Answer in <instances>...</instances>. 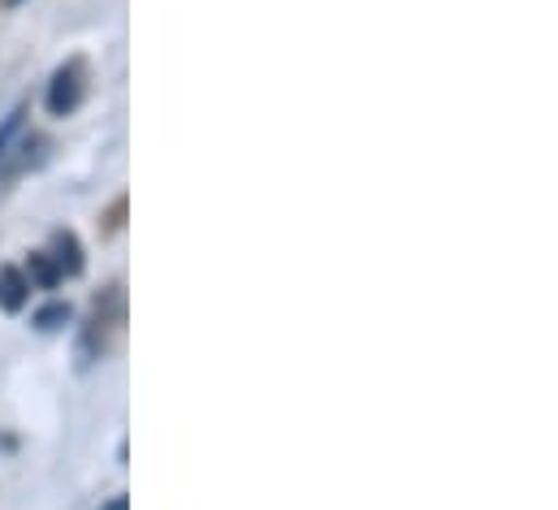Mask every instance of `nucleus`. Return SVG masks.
<instances>
[{
  "label": "nucleus",
  "instance_id": "obj_3",
  "mask_svg": "<svg viewBox=\"0 0 558 510\" xmlns=\"http://www.w3.org/2000/svg\"><path fill=\"white\" fill-rule=\"evenodd\" d=\"M31 303V281L17 264H0V312L4 316H17L22 307Z\"/></svg>",
  "mask_w": 558,
  "mask_h": 510
},
{
  "label": "nucleus",
  "instance_id": "obj_2",
  "mask_svg": "<svg viewBox=\"0 0 558 510\" xmlns=\"http://www.w3.org/2000/svg\"><path fill=\"white\" fill-rule=\"evenodd\" d=\"M48 255H52V264H57L61 277H83V268H87V255H83V243H78L74 230H57Z\"/></svg>",
  "mask_w": 558,
  "mask_h": 510
},
{
  "label": "nucleus",
  "instance_id": "obj_1",
  "mask_svg": "<svg viewBox=\"0 0 558 510\" xmlns=\"http://www.w3.org/2000/svg\"><path fill=\"white\" fill-rule=\"evenodd\" d=\"M83 96H87V65L74 57V61H65V65H57V70H52V78H48V96H44V109H48L52 118H70V113L83 105Z\"/></svg>",
  "mask_w": 558,
  "mask_h": 510
},
{
  "label": "nucleus",
  "instance_id": "obj_5",
  "mask_svg": "<svg viewBox=\"0 0 558 510\" xmlns=\"http://www.w3.org/2000/svg\"><path fill=\"white\" fill-rule=\"evenodd\" d=\"M74 320V307L70 303H44L35 316H31V325L39 329V333H57V329H65Z\"/></svg>",
  "mask_w": 558,
  "mask_h": 510
},
{
  "label": "nucleus",
  "instance_id": "obj_4",
  "mask_svg": "<svg viewBox=\"0 0 558 510\" xmlns=\"http://www.w3.org/2000/svg\"><path fill=\"white\" fill-rule=\"evenodd\" d=\"M26 281H31V290H57L61 286V272H57L52 255L31 252V259H26Z\"/></svg>",
  "mask_w": 558,
  "mask_h": 510
},
{
  "label": "nucleus",
  "instance_id": "obj_8",
  "mask_svg": "<svg viewBox=\"0 0 558 510\" xmlns=\"http://www.w3.org/2000/svg\"><path fill=\"white\" fill-rule=\"evenodd\" d=\"M9 4H22V0H9Z\"/></svg>",
  "mask_w": 558,
  "mask_h": 510
},
{
  "label": "nucleus",
  "instance_id": "obj_7",
  "mask_svg": "<svg viewBox=\"0 0 558 510\" xmlns=\"http://www.w3.org/2000/svg\"><path fill=\"white\" fill-rule=\"evenodd\" d=\"M100 510H131V502H126V498H109Z\"/></svg>",
  "mask_w": 558,
  "mask_h": 510
},
{
  "label": "nucleus",
  "instance_id": "obj_6",
  "mask_svg": "<svg viewBox=\"0 0 558 510\" xmlns=\"http://www.w3.org/2000/svg\"><path fill=\"white\" fill-rule=\"evenodd\" d=\"M22 122H26V109H13V113L0 122V156H4V151H9V143L22 134Z\"/></svg>",
  "mask_w": 558,
  "mask_h": 510
}]
</instances>
